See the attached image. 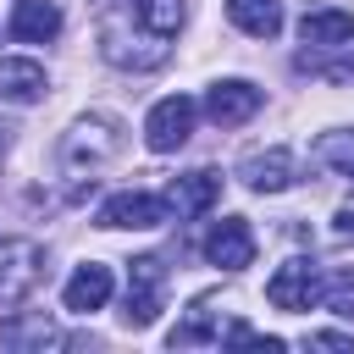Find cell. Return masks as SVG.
I'll return each instance as SVG.
<instances>
[{
	"label": "cell",
	"instance_id": "obj_1",
	"mask_svg": "<svg viewBox=\"0 0 354 354\" xmlns=\"http://www.w3.org/2000/svg\"><path fill=\"white\" fill-rule=\"evenodd\" d=\"M183 17H188V0H105L100 6V55L122 72H155V66H166Z\"/></svg>",
	"mask_w": 354,
	"mask_h": 354
},
{
	"label": "cell",
	"instance_id": "obj_4",
	"mask_svg": "<svg viewBox=\"0 0 354 354\" xmlns=\"http://www.w3.org/2000/svg\"><path fill=\"white\" fill-rule=\"evenodd\" d=\"M44 277V249L28 243V238H6L0 243V310L22 304Z\"/></svg>",
	"mask_w": 354,
	"mask_h": 354
},
{
	"label": "cell",
	"instance_id": "obj_23",
	"mask_svg": "<svg viewBox=\"0 0 354 354\" xmlns=\"http://www.w3.org/2000/svg\"><path fill=\"white\" fill-rule=\"evenodd\" d=\"M332 232H337V238H354V205H343V210L332 216Z\"/></svg>",
	"mask_w": 354,
	"mask_h": 354
},
{
	"label": "cell",
	"instance_id": "obj_9",
	"mask_svg": "<svg viewBox=\"0 0 354 354\" xmlns=\"http://www.w3.org/2000/svg\"><path fill=\"white\" fill-rule=\"evenodd\" d=\"M0 348L11 354H44V348H61V326L44 315V310H17L0 321Z\"/></svg>",
	"mask_w": 354,
	"mask_h": 354
},
{
	"label": "cell",
	"instance_id": "obj_2",
	"mask_svg": "<svg viewBox=\"0 0 354 354\" xmlns=\"http://www.w3.org/2000/svg\"><path fill=\"white\" fill-rule=\"evenodd\" d=\"M116 149H122V127L111 116H83L61 138V166L66 171H100L105 160H116Z\"/></svg>",
	"mask_w": 354,
	"mask_h": 354
},
{
	"label": "cell",
	"instance_id": "obj_21",
	"mask_svg": "<svg viewBox=\"0 0 354 354\" xmlns=\"http://www.w3.org/2000/svg\"><path fill=\"white\" fill-rule=\"evenodd\" d=\"M216 332H210V321H205V304H194V315L171 332V348H188V343H210Z\"/></svg>",
	"mask_w": 354,
	"mask_h": 354
},
{
	"label": "cell",
	"instance_id": "obj_16",
	"mask_svg": "<svg viewBox=\"0 0 354 354\" xmlns=\"http://www.w3.org/2000/svg\"><path fill=\"white\" fill-rule=\"evenodd\" d=\"M299 39L310 44V50H337V44H348L354 39V17L348 11H304V22H299Z\"/></svg>",
	"mask_w": 354,
	"mask_h": 354
},
{
	"label": "cell",
	"instance_id": "obj_12",
	"mask_svg": "<svg viewBox=\"0 0 354 354\" xmlns=\"http://www.w3.org/2000/svg\"><path fill=\"white\" fill-rule=\"evenodd\" d=\"M238 177H243V188H254V194H282L288 183H293V155L277 144V149H266V155H249L243 166H238Z\"/></svg>",
	"mask_w": 354,
	"mask_h": 354
},
{
	"label": "cell",
	"instance_id": "obj_10",
	"mask_svg": "<svg viewBox=\"0 0 354 354\" xmlns=\"http://www.w3.org/2000/svg\"><path fill=\"white\" fill-rule=\"evenodd\" d=\"M260 111V88L249 83V77H221V83H210V94H205V116L216 122V127H238V122H249Z\"/></svg>",
	"mask_w": 354,
	"mask_h": 354
},
{
	"label": "cell",
	"instance_id": "obj_5",
	"mask_svg": "<svg viewBox=\"0 0 354 354\" xmlns=\"http://www.w3.org/2000/svg\"><path fill=\"white\" fill-rule=\"evenodd\" d=\"M194 116H199V105H194L188 94H166V100H155V111L144 116V144H149L155 155L183 149L188 133H194Z\"/></svg>",
	"mask_w": 354,
	"mask_h": 354
},
{
	"label": "cell",
	"instance_id": "obj_11",
	"mask_svg": "<svg viewBox=\"0 0 354 354\" xmlns=\"http://www.w3.org/2000/svg\"><path fill=\"white\" fill-rule=\"evenodd\" d=\"M6 28H11V39H22V44H50V39L61 33V6H55V0H17Z\"/></svg>",
	"mask_w": 354,
	"mask_h": 354
},
{
	"label": "cell",
	"instance_id": "obj_22",
	"mask_svg": "<svg viewBox=\"0 0 354 354\" xmlns=\"http://www.w3.org/2000/svg\"><path fill=\"white\" fill-rule=\"evenodd\" d=\"M310 348H332V354H354V332H310Z\"/></svg>",
	"mask_w": 354,
	"mask_h": 354
},
{
	"label": "cell",
	"instance_id": "obj_15",
	"mask_svg": "<svg viewBox=\"0 0 354 354\" xmlns=\"http://www.w3.org/2000/svg\"><path fill=\"white\" fill-rule=\"evenodd\" d=\"M66 310H77V315H88V310H100L105 299H111V266H77L72 277H66Z\"/></svg>",
	"mask_w": 354,
	"mask_h": 354
},
{
	"label": "cell",
	"instance_id": "obj_13",
	"mask_svg": "<svg viewBox=\"0 0 354 354\" xmlns=\"http://www.w3.org/2000/svg\"><path fill=\"white\" fill-rule=\"evenodd\" d=\"M44 88H50V83H44V66H39V61H28V55H0V100L33 105Z\"/></svg>",
	"mask_w": 354,
	"mask_h": 354
},
{
	"label": "cell",
	"instance_id": "obj_14",
	"mask_svg": "<svg viewBox=\"0 0 354 354\" xmlns=\"http://www.w3.org/2000/svg\"><path fill=\"white\" fill-rule=\"evenodd\" d=\"M216 199H221V177H216V171H188V177H177V183L166 188V205H171L177 216H205Z\"/></svg>",
	"mask_w": 354,
	"mask_h": 354
},
{
	"label": "cell",
	"instance_id": "obj_17",
	"mask_svg": "<svg viewBox=\"0 0 354 354\" xmlns=\"http://www.w3.org/2000/svg\"><path fill=\"white\" fill-rule=\"evenodd\" d=\"M227 17L249 39H277L282 33V6L277 0H227Z\"/></svg>",
	"mask_w": 354,
	"mask_h": 354
},
{
	"label": "cell",
	"instance_id": "obj_18",
	"mask_svg": "<svg viewBox=\"0 0 354 354\" xmlns=\"http://www.w3.org/2000/svg\"><path fill=\"white\" fill-rule=\"evenodd\" d=\"M315 160H321L326 171H337V177H348V183H354V133H321Z\"/></svg>",
	"mask_w": 354,
	"mask_h": 354
},
{
	"label": "cell",
	"instance_id": "obj_3",
	"mask_svg": "<svg viewBox=\"0 0 354 354\" xmlns=\"http://www.w3.org/2000/svg\"><path fill=\"white\" fill-rule=\"evenodd\" d=\"M105 232H155V227H166L171 221V205L160 199V194H111L105 205H100V216H94Z\"/></svg>",
	"mask_w": 354,
	"mask_h": 354
},
{
	"label": "cell",
	"instance_id": "obj_8",
	"mask_svg": "<svg viewBox=\"0 0 354 354\" xmlns=\"http://www.w3.org/2000/svg\"><path fill=\"white\" fill-rule=\"evenodd\" d=\"M205 260L210 266H221V271H243L249 260H254V232H249V221L243 216H221L210 232H205Z\"/></svg>",
	"mask_w": 354,
	"mask_h": 354
},
{
	"label": "cell",
	"instance_id": "obj_20",
	"mask_svg": "<svg viewBox=\"0 0 354 354\" xmlns=\"http://www.w3.org/2000/svg\"><path fill=\"white\" fill-rule=\"evenodd\" d=\"M326 310H337L343 321H354V271H337L326 282Z\"/></svg>",
	"mask_w": 354,
	"mask_h": 354
},
{
	"label": "cell",
	"instance_id": "obj_6",
	"mask_svg": "<svg viewBox=\"0 0 354 354\" xmlns=\"http://www.w3.org/2000/svg\"><path fill=\"white\" fill-rule=\"evenodd\" d=\"M160 304H166V266L155 254H138L127 266V310H122V321L127 326H149L160 315Z\"/></svg>",
	"mask_w": 354,
	"mask_h": 354
},
{
	"label": "cell",
	"instance_id": "obj_19",
	"mask_svg": "<svg viewBox=\"0 0 354 354\" xmlns=\"http://www.w3.org/2000/svg\"><path fill=\"white\" fill-rule=\"evenodd\" d=\"M343 50H348L343 61H321L315 50H304V55H299V72H315V77H326V83H348V77H354V39H348Z\"/></svg>",
	"mask_w": 354,
	"mask_h": 354
},
{
	"label": "cell",
	"instance_id": "obj_7",
	"mask_svg": "<svg viewBox=\"0 0 354 354\" xmlns=\"http://www.w3.org/2000/svg\"><path fill=\"white\" fill-rule=\"evenodd\" d=\"M266 299H271L277 310H288V315L310 310V304L321 299V277H315V266H310V260H282V266L271 271V282H266Z\"/></svg>",
	"mask_w": 354,
	"mask_h": 354
}]
</instances>
